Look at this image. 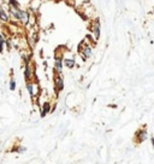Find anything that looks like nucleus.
Returning a JSON list of instances; mask_svg holds the SVG:
<instances>
[{
    "mask_svg": "<svg viewBox=\"0 0 154 164\" xmlns=\"http://www.w3.org/2000/svg\"><path fill=\"white\" fill-rule=\"evenodd\" d=\"M27 91L30 95L31 99H34L38 93V82H34V81H28L27 82Z\"/></svg>",
    "mask_w": 154,
    "mask_h": 164,
    "instance_id": "f257e3e1",
    "label": "nucleus"
},
{
    "mask_svg": "<svg viewBox=\"0 0 154 164\" xmlns=\"http://www.w3.org/2000/svg\"><path fill=\"white\" fill-rule=\"evenodd\" d=\"M11 20V16H10V12L7 9H5V6L2 5L1 10H0V20L4 22V23H9Z\"/></svg>",
    "mask_w": 154,
    "mask_h": 164,
    "instance_id": "39448f33",
    "label": "nucleus"
},
{
    "mask_svg": "<svg viewBox=\"0 0 154 164\" xmlns=\"http://www.w3.org/2000/svg\"><path fill=\"white\" fill-rule=\"evenodd\" d=\"M51 110H52V107H51L50 102H45L41 106V117H45L48 112H51Z\"/></svg>",
    "mask_w": 154,
    "mask_h": 164,
    "instance_id": "1a4fd4ad",
    "label": "nucleus"
},
{
    "mask_svg": "<svg viewBox=\"0 0 154 164\" xmlns=\"http://www.w3.org/2000/svg\"><path fill=\"white\" fill-rule=\"evenodd\" d=\"M5 46H6L7 51H10V50H11V40H10V39H7V38H6V41H5Z\"/></svg>",
    "mask_w": 154,
    "mask_h": 164,
    "instance_id": "f3484780",
    "label": "nucleus"
},
{
    "mask_svg": "<svg viewBox=\"0 0 154 164\" xmlns=\"http://www.w3.org/2000/svg\"><path fill=\"white\" fill-rule=\"evenodd\" d=\"M5 41H6V36L4 34L0 33V53L4 52V47H5Z\"/></svg>",
    "mask_w": 154,
    "mask_h": 164,
    "instance_id": "4468645a",
    "label": "nucleus"
},
{
    "mask_svg": "<svg viewBox=\"0 0 154 164\" xmlns=\"http://www.w3.org/2000/svg\"><path fill=\"white\" fill-rule=\"evenodd\" d=\"M7 10L10 12V16L12 20H15L16 22H20V7H15V6H7Z\"/></svg>",
    "mask_w": 154,
    "mask_h": 164,
    "instance_id": "f03ea898",
    "label": "nucleus"
},
{
    "mask_svg": "<svg viewBox=\"0 0 154 164\" xmlns=\"http://www.w3.org/2000/svg\"><path fill=\"white\" fill-rule=\"evenodd\" d=\"M6 5L7 6H15V7H20V5H19V2L17 0H7L6 1Z\"/></svg>",
    "mask_w": 154,
    "mask_h": 164,
    "instance_id": "2eb2a0df",
    "label": "nucleus"
},
{
    "mask_svg": "<svg viewBox=\"0 0 154 164\" xmlns=\"http://www.w3.org/2000/svg\"><path fill=\"white\" fill-rule=\"evenodd\" d=\"M0 76H1V74H0Z\"/></svg>",
    "mask_w": 154,
    "mask_h": 164,
    "instance_id": "6ab92c4d",
    "label": "nucleus"
},
{
    "mask_svg": "<svg viewBox=\"0 0 154 164\" xmlns=\"http://www.w3.org/2000/svg\"><path fill=\"white\" fill-rule=\"evenodd\" d=\"M64 65H65L68 69H72V68H75L76 62H75L74 58H64Z\"/></svg>",
    "mask_w": 154,
    "mask_h": 164,
    "instance_id": "f8f14e48",
    "label": "nucleus"
},
{
    "mask_svg": "<svg viewBox=\"0 0 154 164\" xmlns=\"http://www.w3.org/2000/svg\"><path fill=\"white\" fill-rule=\"evenodd\" d=\"M63 65H64V58L60 54H56V58H54V69H56L57 74H61L63 73Z\"/></svg>",
    "mask_w": 154,
    "mask_h": 164,
    "instance_id": "20e7f679",
    "label": "nucleus"
},
{
    "mask_svg": "<svg viewBox=\"0 0 154 164\" xmlns=\"http://www.w3.org/2000/svg\"><path fill=\"white\" fill-rule=\"evenodd\" d=\"M54 86H56L57 92H60V91L64 89V80L61 77V74H58L57 76L54 77Z\"/></svg>",
    "mask_w": 154,
    "mask_h": 164,
    "instance_id": "0eeeda50",
    "label": "nucleus"
},
{
    "mask_svg": "<svg viewBox=\"0 0 154 164\" xmlns=\"http://www.w3.org/2000/svg\"><path fill=\"white\" fill-rule=\"evenodd\" d=\"M79 53H82V54H83V58L87 59V58H89V57L92 56V47H90L89 45H86L84 48H83Z\"/></svg>",
    "mask_w": 154,
    "mask_h": 164,
    "instance_id": "9b49d317",
    "label": "nucleus"
},
{
    "mask_svg": "<svg viewBox=\"0 0 154 164\" xmlns=\"http://www.w3.org/2000/svg\"><path fill=\"white\" fill-rule=\"evenodd\" d=\"M12 75H13V74L11 73V79H10V81H9V88H10V91L15 92V91H16L17 84H16V80L13 79V76H12Z\"/></svg>",
    "mask_w": 154,
    "mask_h": 164,
    "instance_id": "ddd939ff",
    "label": "nucleus"
},
{
    "mask_svg": "<svg viewBox=\"0 0 154 164\" xmlns=\"http://www.w3.org/2000/svg\"><path fill=\"white\" fill-rule=\"evenodd\" d=\"M24 69H23V75H24V80L28 82L33 79V75H34V71H33V68L30 65V63H24Z\"/></svg>",
    "mask_w": 154,
    "mask_h": 164,
    "instance_id": "7ed1b4c3",
    "label": "nucleus"
},
{
    "mask_svg": "<svg viewBox=\"0 0 154 164\" xmlns=\"http://www.w3.org/2000/svg\"><path fill=\"white\" fill-rule=\"evenodd\" d=\"M135 138H136L137 143H140V144L143 143V141H146V140H147V138H148L146 129H140V130H137V133H136Z\"/></svg>",
    "mask_w": 154,
    "mask_h": 164,
    "instance_id": "423d86ee",
    "label": "nucleus"
},
{
    "mask_svg": "<svg viewBox=\"0 0 154 164\" xmlns=\"http://www.w3.org/2000/svg\"><path fill=\"white\" fill-rule=\"evenodd\" d=\"M93 34H94V38H95V40H97L99 38H100V22L99 20H96L94 22V25H93Z\"/></svg>",
    "mask_w": 154,
    "mask_h": 164,
    "instance_id": "9d476101",
    "label": "nucleus"
},
{
    "mask_svg": "<svg viewBox=\"0 0 154 164\" xmlns=\"http://www.w3.org/2000/svg\"><path fill=\"white\" fill-rule=\"evenodd\" d=\"M152 145H153V147H154V138H152Z\"/></svg>",
    "mask_w": 154,
    "mask_h": 164,
    "instance_id": "a211bd4d",
    "label": "nucleus"
},
{
    "mask_svg": "<svg viewBox=\"0 0 154 164\" xmlns=\"http://www.w3.org/2000/svg\"><path fill=\"white\" fill-rule=\"evenodd\" d=\"M12 151H13V152H18V153H24V152L27 151V148H25L24 146H18V147H13Z\"/></svg>",
    "mask_w": 154,
    "mask_h": 164,
    "instance_id": "dca6fc26",
    "label": "nucleus"
},
{
    "mask_svg": "<svg viewBox=\"0 0 154 164\" xmlns=\"http://www.w3.org/2000/svg\"><path fill=\"white\" fill-rule=\"evenodd\" d=\"M29 20H30V13L28 11H25V10H22L20 11V23L23 25H28Z\"/></svg>",
    "mask_w": 154,
    "mask_h": 164,
    "instance_id": "6e6552de",
    "label": "nucleus"
}]
</instances>
